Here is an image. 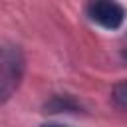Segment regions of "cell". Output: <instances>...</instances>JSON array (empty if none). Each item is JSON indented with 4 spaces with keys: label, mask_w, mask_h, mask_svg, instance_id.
Listing matches in <instances>:
<instances>
[{
    "label": "cell",
    "mask_w": 127,
    "mask_h": 127,
    "mask_svg": "<svg viewBox=\"0 0 127 127\" xmlns=\"http://www.w3.org/2000/svg\"><path fill=\"white\" fill-rule=\"evenodd\" d=\"M26 62L18 46L0 50V105L6 103L20 87Z\"/></svg>",
    "instance_id": "obj_1"
},
{
    "label": "cell",
    "mask_w": 127,
    "mask_h": 127,
    "mask_svg": "<svg viewBox=\"0 0 127 127\" xmlns=\"http://www.w3.org/2000/svg\"><path fill=\"white\" fill-rule=\"evenodd\" d=\"M111 99L119 109H127V81H119L111 89Z\"/></svg>",
    "instance_id": "obj_4"
},
{
    "label": "cell",
    "mask_w": 127,
    "mask_h": 127,
    "mask_svg": "<svg viewBox=\"0 0 127 127\" xmlns=\"http://www.w3.org/2000/svg\"><path fill=\"white\" fill-rule=\"evenodd\" d=\"M85 14L91 22L105 30H117L125 20V8L117 0H89Z\"/></svg>",
    "instance_id": "obj_2"
},
{
    "label": "cell",
    "mask_w": 127,
    "mask_h": 127,
    "mask_svg": "<svg viewBox=\"0 0 127 127\" xmlns=\"http://www.w3.org/2000/svg\"><path fill=\"white\" fill-rule=\"evenodd\" d=\"M40 127H67V125H62V123H44Z\"/></svg>",
    "instance_id": "obj_5"
},
{
    "label": "cell",
    "mask_w": 127,
    "mask_h": 127,
    "mask_svg": "<svg viewBox=\"0 0 127 127\" xmlns=\"http://www.w3.org/2000/svg\"><path fill=\"white\" fill-rule=\"evenodd\" d=\"M46 113H62V111H79V103L71 95H54L44 103Z\"/></svg>",
    "instance_id": "obj_3"
}]
</instances>
